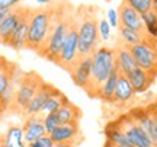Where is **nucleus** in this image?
I'll list each match as a JSON object with an SVG mask.
<instances>
[{"label":"nucleus","instance_id":"obj_1","mask_svg":"<svg viewBox=\"0 0 157 147\" xmlns=\"http://www.w3.org/2000/svg\"><path fill=\"white\" fill-rule=\"evenodd\" d=\"M74 10L76 7L70 5L68 2H60L57 3V12L54 16V22L51 26L50 35L47 44L42 48V51L39 52V56H42L51 63H57L60 52H61L63 44L66 40V35L68 32L70 23L74 17Z\"/></svg>","mask_w":157,"mask_h":147},{"label":"nucleus","instance_id":"obj_2","mask_svg":"<svg viewBox=\"0 0 157 147\" xmlns=\"http://www.w3.org/2000/svg\"><path fill=\"white\" fill-rule=\"evenodd\" d=\"M99 9L96 6L82 5L76 7V21H77L78 34V56H90L101 45L99 38Z\"/></svg>","mask_w":157,"mask_h":147},{"label":"nucleus","instance_id":"obj_3","mask_svg":"<svg viewBox=\"0 0 157 147\" xmlns=\"http://www.w3.org/2000/svg\"><path fill=\"white\" fill-rule=\"evenodd\" d=\"M56 12V2L48 6L32 7V13H31V17H29L28 40H26V48L28 50L35 51L36 54H39L42 51V48L47 44V40H48Z\"/></svg>","mask_w":157,"mask_h":147},{"label":"nucleus","instance_id":"obj_4","mask_svg":"<svg viewBox=\"0 0 157 147\" xmlns=\"http://www.w3.org/2000/svg\"><path fill=\"white\" fill-rule=\"evenodd\" d=\"M92 83L89 86V93L92 98H96L101 85L111 76L113 70H117V58L115 48L106 45H99L92 54Z\"/></svg>","mask_w":157,"mask_h":147},{"label":"nucleus","instance_id":"obj_5","mask_svg":"<svg viewBox=\"0 0 157 147\" xmlns=\"http://www.w3.org/2000/svg\"><path fill=\"white\" fill-rule=\"evenodd\" d=\"M131 54L134 56L137 66L143 70H146L147 73L153 76L154 79L157 77V41L153 38H146L135 44V45L129 47Z\"/></svg>","mask_w":157,"mask_h":147},{"label":"nucleus","instance_id":"obj_6","mask_svg":"<svg viewBox=\"0 0 157 147\" xmlns=\"http://www.w3.org/2000/svg\"><path fill=\"white\" fill-rule=\"evenodd\" d=\"M44 79L35 72H29V73H22L21 80L17 83L16 93H15V102L12 109H16L17 112H23V109L26 108L31 99L34 98L39 86L42 85Z\"/></svg>","mask_w":157,"mask_h":147},{"label":"nucleus","instance_id":"obj_7","mask_svg":"<svg viewBox=\"0 0 157 147\" xmlns=\"http://www.w3.org/2000/svg\"><path fill=\"white\" fill-rule=\"evenodd\" d=\"M78 34H77V21H76V10H74V17L71 23H70V28L68 32L66 35V40L63 44L61 52L60 57L57 60V66H60L61 68L70 72V68L73 67L76 61L78 60Z\"/></svg>","mask_w":157,"mask_h":147},{"label":"nucleus","instance_id":"obj_8","mask_svg":"<svg viewBox=\"0 0 157 147\" xmlns=\"http://www.w3.org/2000/svg\"><path fill=\"white\" fill-rule=\"evenodd\" d=\"M68 73L71 76L74 85L78 86L80 89H84L86 92L89 91V86L92 83V58L90 56L78 57V60L70 68Z\"/></svg>","mask_w":157,"mask_h":147},{"label":"nucleus","instance_id":"obj_9","mask_svg":"<svg viewBox=\"0 0 157 147\" xmlns=\"http://www.w3.org/2000/svg\"><path fill=\"white\" fill-rule=\"evenodd\" d=\"M31 13H32V7L23 6V10H22V15H21V19H19V23H17L16 29L13 31L9 42H7V47H10L12 50L21 51V50H23V48H26Z\"/></svg>","mask_w":157,"mask_h":147},{"label":"nucleus","instance_id":"obj_10","mask_svg":"<svg viewBox=\"0 0 157 147\" xmlns=\"http://www.w3.org/2000/svg\"><path fill=\"white\" fill-rule=\"evenodd\" d=\"M119 119L122 122L124 131H125V134L128 137L131 146L132 147H153V143L150 140V137L147 136V133L135 121H132V119L129 118L128 114L119 117Z\"/></svg>","mask_w":157,"mask_h":147},{"label":"nucleus","instance_id":"obj_11","mask_svg":"<svg viewBox=\"0 0 157 147\" xmlns=\"http://www.w3.org/2000/svg\"><path fill=\"white\" fill-rule=\"evenodd\" d=\"M56 89V86L50 85L47 82H42V85L39 86V89L34 95V98L31 99L26 108L23 109L22 115L25 117H32V115H42V108H44L47 99L51 96L52 91Z\"/></svg>","mask_w":157,"mask_h":147},{"label":"nucleus","instance_id":"obj_12","mask_svg":"<svg viewBox=\"0 0 157 147\" xmlns=\"http://www.w3.org/2000/svg\"><path fill=\"white\" fill-rule=\"evenodd\" d=\"M54 144H71L76 146V143L82 140V133L78 128V124H60L56 130L50 134Z\"/></svg>","mask_w":157,"mask_h":147},{"label":"nucleus","instance_id":"obj_13","mask_svg":"<svg viewBox=\"0 0 157 147\" xmlns=\"http://www.w3.org/2000/svg\"><path fill=\"white\" fill-rule=\"evenodd\" d=\"M23 72L17 67L15 63L6 60L0 56V98L5 95V92L13 85V82L21 77Z\"/></svg>","mask_w":157,"mask_h":147},{"label":"nucleus","instance_id":"obj_14","mask_svg":"<svg viewBox=\"0 0 157 147\" xmlns=\"http://www.w3.org/2000/svg\"><path fill=\"white\" fill-rule=\"evenodd\" d=\"M117 12L118 19H119V26L134 29V31H138V32H144V25H143L141 15L135 9H132L129 5L122 2Z\"/></svg>","mask_w":157,"mask_h":147},{"label":"nucleus","instance_id":"obj_15","mask_svg":"<svg viewBox=\"0 0 157 147\" xmlns=\"http://www.w3.org/2000/svg\"><path fill=\"white\" fill-rule=\"evenodd\" d=\"M135 99V92L132 86L127 79V76L119 74L117 82V87H115V93H113V102L112 105L117 106H127Z\"/></svg>","mask_w":157,"mask_h":147},{"label":"nucleus","instance_id":"obj_16","mask_svg":"<svg viewBox=\"0 0 157 147\" xmlns=\"http://www.w3.org/2000/svg\"><path fill=\"white\" fill-rule=\"evenodd\" d=\"M23 6H17L15 9H12L6 17L0 23V44L2 45H7V42L10 40L13 31L16 29L17 23H19V19H21V15H22Z\"/></svg>","mask_w":157,"mask_h":147},{"label":"nucleus","instance_id":"obj_17","mask_svg":"<svg viewBox=\"0 0 157 147\" xmlns=\"http://www.w3.org/2000/svg\"><path fill=\"white\" fill-rule=\"evenodd\" d=\"M23 130V138H25V143L34 141L39 137H42L47 134L44 127V122H42V115H32V117H25V122L22 125Z\"/></svg>","mask_w":157,"mask_h":147},{"label":"nucleus","instance_id":"obj_18","mask_svg":"<svg viewBox=\"0 0 157 147\" xmlns=\"http://www.w3.org/2000/svg\"><path fill=\"white\" fill-rule=\"evenodd\" d=\"M115 58H117V70L119 72V74L128 76L131 72H134L135 68L138 67L135 63L134 56L131 54L128 47L119 45L115 48Z\"/></svg>","mask_w":157,"mask_h":147},{"label":"nucleus","instance_id":"obj_19","mask_svg":"<svg viewBox=\"0 0 157 147\" xmlns=\"http://www.w3.org/2000/svg\"><path fill=\"white\" fill-rule=\"evenodd\" d=\"M127 79L129 80V83L132 86L135 95L146 93V92L151 87L153 82H154V77L150 76L146 70H143V68H140V67H137L134 72H131V73L127 76Z\"/></svg>","mask_w":157,"mask_h":147},{"label":"nucleus","instance_id":"obj_20","mask_svg":"<svg viewBox=\"0 0 157 147\" xmlns=\"http://www.w3.org/2000/svg\"><path fill=\"white\" fill-rule=\"evenodd\" d=\"M105 137H106V140L109 143H112L113 146H127V147L131 146V143H129L128 137H127L125 131H124L122 122H121L119 118L108 122V125L105 127Z\"/></svg>","mask_w":157,"mask_h":147},{"label":"nucleus","instance_id":"obj_21","mask_svg":"<svg viewBox=\"0 0 157 147\" xmlns=\"http://www.w3.org/2000/svg\"><path fill=\"white\" fill-rule=\"evenodd\" d=\"M0 147H26L21 125H10L0 137Z\"/></svg>","mask_w":157,"mask_h":147},{"label":"nucleus","instance_id":"obj_22","mask_svg":"<svg viewBox=\"0 0 157 147\" xmlns=\"http://www.w3.org/2000/svg\"><path fill=\"white\" fill-rule=\"evenodd\" d=\"M56 114L58 121H60V124H78V119L82 118L80 108L76 106L73 102L70 101L67 103H64Z\"/></svg>","mask_w":157,"mask_h":147},{"label":"nucleus","instance_id":"obj_23","mask_svg":"<svg viewBox=\"0 0 157 147\" xmlns=\"http://www.w3.org/2000/svg\"><path fill=\"white\" fill-rule=\"evenodd\" d=\"M118 77H119V72H118V70H113L112 73H111V76H109V77H108V79L101 85L99 91H98V93H96V98H99L101 101L106 102V103H112Z\"/></svg>","mask_w":157,"mask_h":147},{"label":"nucleus","instance_id":"obj_24","mask_svg":"<svg viewBox=\"0 0 157 147\" xmlns=\"http://www.w3.org/2000/svg\"><path fill=\"white\" fill-rule=\"evenodd\" d=\"M118 34H119L118 44L128 47V48L135 45V44H138V42H141V41L146 38L144 32H138V31H134V29L124 28V26H118Z\"/></svg>","mask_w":157,"mask_h":147},{"label":"nucleus","instance_id":"obj_25","mask_svg":"<svg viewBox=\"0 0 157 147\" xmlns=\"http://www.w3.org/2000/svg\"><path fill=\"white\" fill-rule=\"evenodd\" d=\"M68 101H70V99H68L60 89H57L56 87V89L52 91V93H51V96L47 99V102H45L44 108H42V115H44V114L57 112V111H58L64 103H67Z\"/></svg>","mask_w":157,"mask_h":147},{"label":"nucleus","instance_id":"obj_26","mask_svg":"<svg viewBox=\"0 0 157 147\" xmlns=\"http://www.w3.org/2000/svg\"><path fill=\"white\" fill-rule=\"evenodd\" d=\"M141 19H143V25H144V34L148 38L157 41V13L148 10L141 15Z\"/></svg>","mask_w":157,"mask_h":147},{"label":"nucleus","instance_id":"obj_27","mask_svg":"<svg viewBox=\"0 0 157 147\" xmlns=\"http://www.w3.org/2000/svg\"><path fill=\"white\" fill-rule=\"evenodd\" d=\"M124 2L131 6L132 9H135L140 15L151 10V5H153V0H124Z\"/></svg>","mask_w":157,"mask_h":147},{"label":"nucleus","instance_id":"obj_28","mask_svg":"<svg viewBox=\"0 0 157 147\" xmlns=\"http://www.w3.org/2000/svg\"><path fill=\"white\" fill-rule=\"evenodd\" d=\"M42 122H44L47 134H51V133L60 125V121H58V118H57L56 112L54 114H44V115H42Z\"/></svg>","mask_w":157,"mask_h":147},{"label":"nucleus","instance_id":"obj_29","mask_svg":"<svg viewBox=\"0 0 157 147\" xmlns=\"http://www.w3.org/2000/svg\"><path fill=\"white\" fill-rule=\"evenodd\" d=\"M111 34H112V28L108 23L106 19H99V38L101 42H108L111 40Z\"/></svg>","mask_w":157,"mask_h":147},{"label":"nucleus","instance_id":"obj_30","mask_svg":"<svg viewBox=\"0 0 157 147\" xmlns=\"http://www.w3.org/2000/svg\"><path fill=\"white\" fill-rule=\"evenodd\" d=\"M52 146H54V141L50 137V134H45V136L39 137V138L26 144V147H52Z\"/></svg>","mask_w":157,"mask_h":147},{"label":"nucleus","instance_id":"obj_31","mask_svg":"<svg viewBox=\"0 0 157 147\" xmlns=\"http://www.w3.org/2000/svg\"><path fill=\"white\" fill-rule=\"evenodd\" d=\"M106 21L111 25V28H118L119 26V19H118V12L115 9H108L106 12Z\"/></svg>","mask_w":157,"mask_h":147},{"label":"nucleus","instance_id":"obj_32","mask_svg":"<svg viewBox=\"0 0 157 147\" xmlns=\"http://www.w3.org/2000/svg\"><path fill=\"white\" fill-rule=\"evenodd\" d=\"M22 0H0V10H12L19 6Z\"/></svg>","mask_w":157,"mask_h":147},{"label":"nucleus","instance_id":"obj_33","mask_svg":"<svg viewBox=\"0 0 157 147\" xmlns=\"http://www.w3.org/2000/svg\"><path fill=\"white\" fill-rule=\"evenodd\" d=\"M39 6H48V5H52L56 0H35Z\"/></svg>","mask_w":157,"mask_h":147},{"label":"nucleus","instance_id":"obj_34","mask_svg":"<svg viewBox=\"0 0 157 147\" xmlns=\"http://www.w3.org/2000/svg\"><path fill=\"white\" fill-rule=\"evenodd\" d=\"M9 12H10V10H0V23H2V21L5 19V17H6V15H7Z\"/></svg>","mask_w":157,"mask_h":147},{"label":"nucleus","instance_id":"obj_35","mask_svg":"<svg viewBox=\"0 0 157 147\" xmlns=\"http://www.w3.org/2000/svg\"><path fill=\"white\" fill-rule=\"evenodd\" d=\"M150 111H151V114L154 115V118H156V122H157V103L154 105L153 108H150Z\"/></svg>","mask_w":157,"mask_h":147},{"label":"nucleus","instance_id":"obj_36","mask_svg":"<svg viewBox=\"0 0 157 147\" xmlns=\"http://www.w3.org/2000/svg\"><path fill=\"white\" fill-rule=\"evenodd\" d=\"M151 10L154 13H157V0H153V5H151Z\"/></svg>","mask_w":157,"mask_h":147},{"label":"nucleus","instance_id":"obj_37","mask_svg":"<svg viewBox=\"0 0 157 147\" xmlns=\"http://www.w3.org/2000/svg\"><path fill=\"white\" fill-rule=\"evenodd\" d=\"M52 147H76V146H71V144H54Z\"/></svg>","mask_w":157,"mask_h":147},{"label":"nucleus","instance_id":"obj_38","mask_svg":"<svg viewBox=\"0 0 157 147\" xmlns=\"http://www.w3.org/2000/svg\"><path fill=\"white\" fill-rule=\"evenodd\" d=\"M112 146H113V144H112V143H109L108 140L105 141V144H103V147H112Z\"/></svg>","mask_w":157,"mask_h":147},{"label":"nucleus","instance_id":"obj_39","mask_svg":"<svg viewBox=\"0 0 157 147\" xmlns=\"http://www.w3.org/2000/svg\"><path fill=\"white\" fill-rule=\"evenodd\" d=\"M112 147H127V146H112ZM131 147V146H129Z\"/></svg>","mask_w":157,"mask_h":147}]
</instances>
